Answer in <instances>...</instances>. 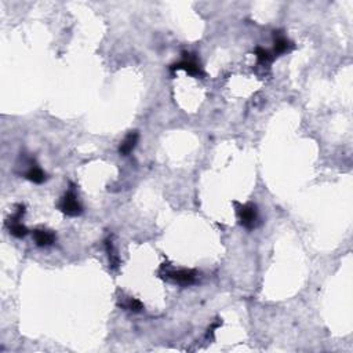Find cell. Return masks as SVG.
<instances>
[{
  "instance_id": "cell-8",
  "label": "cell",
  "mask_w": 353,
  "mask_h": 353,
  "mask_svg": "<svg viewBox=\"0 0 353 353\" xmlns=\"http://www.w3.org/2000/svg\"><path fill=\"white\" fill-rule=\"evenodd\" d=\"M26 178H28L29 181H32V182L34 184H42L46 181V174H44V171L42 170V168H39L38 166H34V167H30L28 172H26Z\"/></svg>"
},
{
  "instance_id": "cell-5",
  "label": "cell",
  "mask_w": 353,
  "mask_h": 353,
  "mask_svg": "<svg viewBox=\"0 0 353 353\" xmlns=\"http://www.w3.org/2000/svg\"><path fill=\"white\" fill-rule=\"evenodd\" d=\"M176 69H184V70L188 72L189 74L198 76V78H203V76H204V72L202 70V68H200L198 64L194 62V60H190V58H185L181 62L171 65V70H176Z\"/></svg>"
},
{
  "instance_id": "cell-10",
  "label": "cell",
  "mask_w": 353,
  "mask_h": 353,
  "mask_svg": "<svg viewBox=\"0 0 353 353\" xmlns=\"http://www.w3.org/2000/svg\"><path fill=\"white\" fill-rule=\"evenodd\" d=\"M256 60H258V62H261V64L272 62L274 58V56H272L268 50H265V48H262V47H256Z\"/></svg>"
},
{
  "instance_id": "cell-9",
  "label": "cell",
  "mask_w": 353,
  "mask_h": 353,
  "mask_svg": "<svg viewBox=\"0 0 353 353\" xmlns=\"http://www.w3.org/2000/svg\"><path fill=\"white\" fill-rule=\"evenodd\" d=\"M7 226L10 229V234H12L14 238H17V239H22L29 232L28 229H26V226H24L20 222L7 224Z\"/></svg>"
},
{
  "instance_id": "cell-11",
  "label": "cell",
  "mask_w": 353,
  "mask_h": 353,
  "mask_svg": "<svg viewBox=\"0 0 353 353\" xmlns=\"http://www.w3.org/2000/svg\"><path fill=\"white\" fill-rule=\"evenodd\" d=\"M127 309L131 310V312H134V314H138V312H141L144 309V305L141 304V301H138L136 298H131L130 301L127 302Z\"/></svg>"
},
{
  "instance_id": "cell-4",
  "label": "cell",
  "mask_w": 353,
  "mask_h": 353,
  "mask_svg": "<svg viewBox=\"0 0 353 353\" xmlns=\"http://www.w3.org/2000/svg\"><path fill=\"white\" fill-rule=\"evenodd\" d=\"M34 240L36 244L39 247H47V246H52L56 243L57 236L52 230H46V229H34L32 232Z\"/></svg>"
},
{
  "instance_id": "cell-6",
  "label": "cell",
  "mask_w": 353,
  "mask_h": 353,
  "mask_svg": "<svg viewBox=\"0 0 353 353\" xmlns=\"http://www.w3.org/2000/svg\"><path fill=\"white\" fill-rule=\"evenodd\" d=\"M138 138H140V134H138L137 131H131L130 134L123 140V142L120 144L119 154H123V156L130 154L132 152V149L136 148V145H137Z\"/></svg>"
},
{
  "instance_id": "cell-1",
  "label": "cell",
  "mask_w": 353,
  "mask_h": 353,
  "mask_svg": "<svg viewBox=\"0 0 353 353\" xmlns=\"http://www.w3.org/2000/svg\"><path fill=\"white\" fill-rule=\"evenodd\" d=\"M58 207H60V210L62 211L64 214H66L69 216H78L83 212L82 204H80L76 194L72 190H69L68 194L64 196Z\"/></svg>"
},
{
  "instance_id": "cell-7",
  "label": "cell",
  "mask_w": 353,
  "mask_h": 353,
  "mask_svg": "<svg viewBox=\"0 0 353 353\" xmlns=\"http://www.w3.org/2000/svg\"><path fill=\"white\" fill-rule=\"evenodd\" d=\"M294 47V44L291 43L290 40H287L283 36H278L274 40V56H280V54H284L288 52Z\"/></svg>"
},
{
  "instance_id": "cell-2",
  "label": "cell",
  "mask_w": 353,
  "mask_h": 353,
  "mask_svg": "<svg viewBox=\"0 0 353 353\" xmlns=\"http://www.w3.org/2000/svg\"><path fill=\"white\" fill-rule=\"evenodd\" d=\"M238 214H239L240 224H242L244 228L252 229L256 226V221H258V211H256V204L248 203V204L239 206Z\"/></svg>"
},
{
  "instance_id": "cell-3",
  "label": "cell",
  "mask_w": 353,
  "mask_h": 353,
  "mask_svg": "<svg viewBox=\"0 0 353 353\" xmlns=\"http://www.w3.org/2000/svg\"><path fill=\"white\" fill-rule=\"evenodd\" d=\"M167 279L172 280L174 283L182 286L192 284L196 279V272L190 270V269H181V270H172V272H167L166 274Z\"/></svg>"
}]
</instances>
